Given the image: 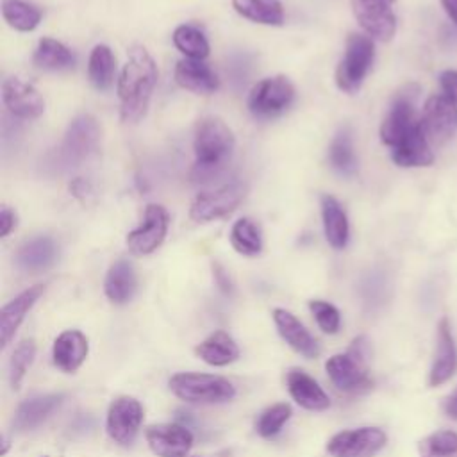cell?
<instances>
[{
  "label": "cell",
  "mask_w": 457,
  "mask_h": 457,
  "mask_svg": "<svg viewBox=\"0 0 457 457\" xmlns=\"http://www.w3.org/2000/svg\"><path fill=\"white\" fill-rule=\"evenodd\" d=\"M14 227H16V214L7 205H4L0 211V236L5 237Z\"/></svg>",
  "instance_id": "42"
},
{
  "label": "cell",
  "mask_w": 457,
  "mask_h": 457,
  "mask_svg": "<svg viewBox=\"0 0 457 457\" xmlns=\"http://www.w3.org/2000/svg\"><path fill=\"white\" fill-rule=\"evenodd\" d=\"M87 337L80 330L70 328L55 337L52 346V361L61 371L73 373L82 366V362L87 357Z\"/></svg>",
  "instance_id": "19"
},
{
  "label": "cell",
  "mask_w": 457,
  "mask_h": 457,
  "mask_svg": "<svg viewBox=\"0 0 457 457\" xmlns=\"http://www.w3.org/2000/svg\"><path fill=\"white\" fill-rule=\"evenodd\" d=\"M175 82L193 93H214L220 87L218 75L202 61L180 59L175 66Z\"/></svg>",
  "instance_id": "23"
},
{
  "label": "cell",
  "mask_w": 457,
  "mask_h": 457,
  "mask_svg": "<svg viewBox=\"0 0 457 457\" xmlns=\"http://www.w3.org/2000/svg\"><path fill=\"white\" fill-rule=\"evenodd\" d=\"M321 218H323V232L328 245L336 250L345 248L350 236L348 218L343 205L332 195L321 196Z\"/></svg>",
  "instance_id": "27"
},
{
  "label": "cell",
  "mask_w": 457,
  "mask_h": 457,
  "mask_svg": "<svg viewBox=\"0 0 457 457\" xmlns=\"http://www.w3.org/2000/svg\"><path fill=\"white\" fill-rule=\"evenodd\" d=\"M173 45L187 59L202 61L209 55V41L204 32L193 25H179L173 30Z\"/></svg>",
  "instance_id": "34"
},
{
  "label": "cell",
  "mask_w": 457,
  "mask_h": 457,
  "mask_svg": "<svg viewBox=\"0 0 457 457\" xmlns=\"http://www.w3.org/2000/svg\"><path fill=\"white\" fill-rule=\"evenodd\" d=\"M195 353L211 366H227L239 357V346L225 330H216L195 348Z\"/></svg>",
  "instance_id": "28"
},
{
  "label": "cell",
  "mask_w": 457,
  "mask_h": 457,
  "mask_svg": "<svg viewBox=\"0 0 457 457\" xmlns=\"http://www.w3.org/2000/svg\"><path fill=\"white\" fill-rule=\"evenodd\" d=\"M70 191L75 198L79 200H84L86 195L89 193V184L84 180V179H75L71 184H70Z\"/></svg>",
  "instance_id": "43"
},
{
  "label": "cell",
  "mask_w": 457,
  "mask_h": 457,
  "mask_svg": "<svg viewBox=\"0 0 457 457\" xmlns=\"http://www.w3.org/2000/svg\"><path fill=\"white\" fill-rule=\"evenodd\" d=\"M441 87L446 96H450L457 104V71L455 70H446L439 77Z\"/></svg>",
  "instance_id": "41"
},
{
  "label": "cell",
  "mask_w": 457,
  "mask_h": 457,
  "mask_svg": "<svg viewBox=\"0 0 457 457\" xmlns=\"http://www.w3.org/2000/svg\"><path fill=\"white\" fill-rule=\"evenodd\" d=\"M395 2L396 0H352V12L370 37L389 41L396 32Z\"/></svg>",
  "instance_id": "12"
},
{
  "label": "cell",
  "mask_w": 457,
  "mask_h": 457,
  "mask_svg": "<svg viewBox=\"0 0 457 457\" xmlns=\"http://www.w3.org/2000/svg\"><path fill=\"white\" fill-rule=\"evenodd\" d=\"M387 443L384 430L377 427H361L341 430L327 443V452L332 457H375Z\"/></svg>",
  "instance_id": "10"
},
{
  "label": "cell",
  "mask_w": 457,
  "mask_h": 457,
  "mask_svg": "<svg viewBox=\"0 0 457 457\" xmlns=\"http://www.w3.org/2000/svg\"><path fill=\"white\" fill-rule=\"evenodd\" d=\"M446 14L450 16V20L457 25V0H441Z\"/></svg>",
  "instance_id": "45"
},
{
  "label": "cell",
  "mask_w": 457,
  "mask_h": 457,
  "mask_svg": "<svg viewBox=\"0 0 457 457\" xmlns=\"http://www.w3.org/2000/svg\"><path fill=\"white\" fill-rule=\"evenodd\" d=\"M287 391L291 398L307 411H325L330 405V400L323 387L305 371L289 370L287 377Z\"/></svg>",
  "instance_id": "22"
},
{
  "label": "cell",
  "mask_w": 457,
  "mask_h": 457,
  "mask_svg": "<svg viewBox=\"0 0 457 457\" xmlns=\"http://www.w3.org/2000/svg\"><path fill=\"white\" fill-rule=\"evenodd\" d=\"M245 195L246 187L237 180L221 184L209 191H202L191 202L189 218L195 221H211L228 216L243 202Z\"/></svg>",
  "instance_id": "8"
},
{
  "label": "cell",
  "mask_w": 457,
  "mask_h": 457,
  "mask_svg": "<svg viewBox=\"0 0 457 457\" xmlns=\"http://www.w3.org/2000/svg\"><path fill=\"white\" fill-rule=\"evenodd\" d=\"M186 457H196V455H186Z\"/></svg>",
  "instance_id": "46"
},
{
  "label": "cell",
  "mask_w": 457,
  "mask_h": 457,
  "mask_svg": "<svg viewBox=\"0 0 457 457\" xmlns=\"http://www.w3.org/2000/svg\"><path fill=\"white\" fill-rule=\"evenodd\" d=\"M309 309H311L318 327L325 334H336L339 330L341 314H339L336 305H332L330 302H325V300H311Z\"/></svg>",
  "instance_id": "39"
},
{
  "label": "cell",
  "mask_w": 457,
  "mask_h": 457,
  "mask_svg": "<svg viewBox=\"0 0 457 457\" xmlns=\"http://www.w3.org/2000/svg\"><path fill=\"white\" fill-rule=\"evenodd\" d=\"M234 134L228 125L216 116H205L195 129V166L191 170L193 182H211L220 177L234 150Z\"/></svg>",
  "instance_id": "2"
},
{
  "label": "cell",
  "mask_w": 457,
  "mask_h": 457,
  "mask_svg": "<svg viewBox=\"0 0 457 457\" xmlns=\"http://www.w3.org/2000/svg\"><path fill=\"white\" fill-rule=\"evenodd\" d=\"M295 98V87L286 75L259 80L248 95V109L255 118H275L282 114Z\"/></svg>",
  "instance_id": "7"
},
{
  "label": "cell",
  "mask_w": 457,
  "mask_h": 457,
  "mask_svg": "<svg viewBox=\"0 0 457 457\" xmlns=\"http://www.w3.org/2000/svg\"><path fill=\"white\" fill-rule=\"evenodd\" d=\"M273 321L280 337L300 355L314 359L320 355V345L305 328V325L286 309H273Z\"/></svg>",
  "instance_id": "18"
},
{
  "label": "cell",
  "mask_w": 457,
  "mask_h": 457,
  "mask_svg": "<svg viewBox=\"0 0 457 457\" xmlns=\"http://www.w3.org/2000/svg\"><path fill=\"white\" fill-rule=\"evenodd\" d=\"M2 100L7 111L21 120H34L43 114L45 100L37 89L18 77L5 79L2 84Z\"/></svg>",
  "instance_id": "16"
},
{
  "label": "cell",
  "mask_w": 457,
  "mask_h": 457,
  "mask_svg": "<svg viewBox=\"0 0 457 457\" xmlns=\"http://www.w3.org/2000/svg\"><path fill=\"white\" fill-rule=\"evenodd\" d=\"M34 64L41 70L61 71L75 66L73 52L54 37H41L34 52Z\"/></svg>",
  "instance_id": "29"
},
{
  "label": "cell",
  "mask_w": 457,
  "mask_h": 457,
  "mask_svg": "<svg viewBox=\"0 0 457 457\" xmlns=\"http://www.w3.org/2000/svg\"><path fill=\"white\" fill-rule=\"evenodd\" d=\"M145 439L157 457H186L193 446V434L179 423L150 425Z\"/></svg>",
  "instance_id": "15"
},
{
  "label": "cell",
  "mask_w": 457,
  "mask_h": 457,
  "mask_svg": "<svg viewBox=\"0 0 457 457\" xmlns=\"http://www.w3.org/2000/svg\"><path fill=\"white\" fill-rule=\"evenodd\" d=\"M100 143V125L91 114L75 116L64 134L62 157L66 162H80L89 157Z\"/></svg>",
  "instance_id": "14"
},
{
  "label": "cell",
  "mask_w": 457,
  "mask_h": 457,
  "mask_svg": "<svg viewBox=\"0 0 457 457\" xmlns=\"http://www.w3.org/2000/svg\"><path fill=\"white\" fill-rule=\"evenodd\" d=\"M375 57V46L370 36L350 34L345 45V55L336 70V86L343 93H355L366 73L370 71Z\"/></svg>",
  "instance_id": "6"
},
{
  "label": "cell",
  "mask_w": 457,
  "mask_h": 457,
  "mask_svg": "<svg viewBox=\"0 0 457 457\" xmlns=\"http://www.w3.org/2000/svg\"><path fill=\"white\" fill-rule=\"evenodd\" d=\"M455 370H457V348L453 343L450 323L446 318H443L437 327V346H436V357L428 375V384L432 387L441 386L455 373Z\"/></svg>",
  "instance_id": "21"
},
{
  "label": "cell",
  "mask_w": 457,
  "mask_h": 457,
  "mask_svg": "<svg viewBox=\"0 0 457 457\" xmlns=\"http://www.w3.org/2000/svg\"><path fill=\"white\" fill-rule=\"evenodd\" d=\"M143 407L134 396H118L111 402L105 420L109 437L118 445H130L141 427Z\"/></svg>",
  "instance_id": "13"
},
{
  "label": "cell",
  "mask_w": 457,
  "mask_h": 457,
  "mask_svg": "<svg viewBox=\"0 0 457 457\" xmlns=\"http://www.w3.org/2000/svg\"><path fill=\"white\" fill-rule=\"evenodd\" d=\"M168 384L177 398L189 403H225L236 396L230 380L211 373H175Z\"/></svg>",
  "instance_id": "4"
},
{
  "label": "cell",
  "mask_w": 457,
  "mask_h": 457,
  "mask_svg": "<svg viewBox=\"0 0 457 457\" xmlns=\"http://www.w3.org/2000/svg\"><path fill=\"white\" fill-rule=\"evenodd\" d=\"M420 457H457V432L437 430L420 441Z\"/></svg>",
  "instance_id": "36"
},
{
  "label": "cell",
  "mask_w": 457,
  "mask_h": 457,
  "mask_svg": "<svg viewBox=\"0 0 457 457\" xmlns=\"http://www.w3.org/2000/svg\"><path fill=\"white\" fill-rule=\"evenodd\" d=\"M230 243L241 255L253 257L262 250V239L257 225L250 218H239L230 228Z\"/></svg>",
  "instance_id": "35"
},
{
  "label": "cell",
  "mask_w": 457,
  "mask_h": 457,
  "mask_svg": "<svg viewBox=\"0 0 457 457\" xmlns=\"http://www.w3.org/2000/svg\"><path fill=\"white\" fill-rule=\"evenodd\" d=\"M232 7L237 14L253 23L273 27L284 23V7L280 0H232Z\"/></svg>",
  "instance_id": "30"
},
{
  "label": "cell",
  "mask_w": 457,
  "mask_h": 457,
  "mask_svg": "<svg viewBox=\"0 0 457 457\" xmlns=\"http://www.w3.org/2000/svg\"><path fill=\"white\" fill-rule=\"evenodd\" d=\"M168 225V211L161 204H148L141 225L127 234V246L130 253L143 257L157 250L166 237Z\"/></svg>",
  "instance_id": "11"
},
{
  "label": "cell",
  "mask_w": 457,
  "mask_h": 457,
  "mask_svg": "<svg viewBox=\"0 0 457 457\" xmlns=\"http://www.w3.org/2000/svg\"><path fill=\"white\" fill-rule=\"evenodd\" d=\"M391 159L402 168H416V166H430L434 161V154L430 150V143L423 134L421 123L416 130L405 136L396 146L391 148Z\"/></svg>",
  "instance_id": "24"
},
{
  "label": "cell",
  "mask_w": 457,
  "mask_h": 457,
  "mask_svg": "<svg viewBox=\"0 0 457 457\" xmlns=\"http://www.w3.org/2000/svg\"><path fill=\"white\" fill-rule=\"evenodd\" d=\"M418 95L420 86L414 82H409L396 91L391 107L380 125V139L384 145L393 148L420 127V116L416 114Z\"/></svg>",
  "instance_id": "5"
},
{
  "label": "cell",
  "mask_w": 457,
  "mask_h": 457,
  "mask_svg": "<svg viewBox=\"0 0 457 457\" xmlns=\"http://www.w3.org/2000/svg\"><path fill=\"white\" fill-rule=\"evenodd\" d=\"M116 73V59L107 45H96L87 61V79L98 91H105L112 86Z\"/></svg>",
  "instance_id": "31"
},
{
  "label": "cell",
  "mask_w": 457,
  "mask_h": 457,
  "mask_svg": "<svg viewBox=\"0 0 457 457\" xmlns=\"http://www.w3.org/2000/svg\"><path fill=\"white\" fill-rule=\"evenodd\" d=\"M157 82V66L148 50L134 45L118 77L120 116L125 123H136L146 112L152 91Z\"/></svg>",
  "instance_id": "1"
},
{
  "label": "cell",
  "mask_w": 457,
  "mask_h": 457,
  "mask_svg": "<svg viewBox=\"0 0 457 457\" xmlns=\"http://www.w3.org/2000/svg\"><path fill=\"white\" fill-rule=\"evenodd\" d=\"M328 161L330 166L339 173V175H353L357 171V157L353 152V143H352V134L348 129H341L330 146H328Z\"/></svg>",
  "instance_id": "32"
},
{
  "label": "cell",
  "mask_w": 457,
  "mask_h": 457,
  "mask_svg": "<svg viewBox=\"0 0 457 457\" xmlns=\"http://www.w3.org/2000/svg\"><path fill=\"white\" fill-rule=\"evenodd\" d=\"M291 418L289 403H273L271 407L264 409L255 421V430L261 437H273L277 436L286 421Z\"/></svg>",
  "instance_id": "38"
},
{
  "label": "cell",
  "mask_w": 457,
  "mask_h": 457,
  "mask_svg": "<svg viewBox=\"0 0 457 457\" xmlns=\"http://www.w3.org/2000/svg\"><path fill=\"white\" fill-rule=\"evenodd\" d=\"M36 355V343L34 339H23L12 352L9 359V382L12 389H18L21 380L25 378L32 361Z\"/></svg>",
  "instance_id": "37"
},
{
  "label": "cell",
  "mask_w": 457,
  "mask_h": 457,
  "mask_svg": "<svg viewBox=\"0 0 457 457\" xmlns=\"http://www.w3.org/2000/svg\"><path fill=\"white\" fill-rule=\"evenodd\" d=\"M368 341L357 337L345 353H336L327 359L325 371L337 391L362 393L371 387L373 380L368 370Z\"/></svg>",
  "instance_id": "3"
},
{
  "label": "cell",
  "mask_w": 457,
  "mask_h": 457,
  "mask_svg": "<svg viewBox=\"0 0 457 457\" xmlns=\"http://www.w3.org/2000/svg\"><path fill=\"white\" fill-rule=\"evenodd\" d=\"M212 277H214V282H216V286L220 287V291L223 295H230L234 291L232 280H230L228 273L225 271V268L220 262H212Z\"/></svg>",
  "instance_id": "40"
},
{
  "label": "cell",
  "mask_w": 457,
  "mask_h": 457,
  "mask_svg": "<svg viewBox=\"0 0 457 457\" xmlns=\"http://www.w3.org/2000/svg\"><path fill=\"white\" fill-rule=\"evenodd\" d=\"M420 123L430 146L445 145L457 132V104L446 95L428 96Z\"/></svg>",
  "instance_id": "9"
},
{
  "label": "cell",
  "mask_w": 457,
  "mask_h": 457,
  "mask_svg": "<svg viewBox=\"0 0 457 457\" xmlns=\"http://www.w3.org/2000/svg\"><path fill=\"white\" fill-rule=\"evenodd\" d=\"M64 402V395L61 393H48L37 395L29 400H23L12 418V428L18 432L34 430L41 423H45Z\"/></svg>",
  "instance_id": "17"
},
{
  "label": "cell",
  "mask_w": 457,
  "mask_h": 457,
  "mask_svg": "<svg viewBox=\"0 0 457 457\" xmlns=\"http://www.w3.org/2000/svg\"><path fill=\"white\" fill-rule=\"evenodd\" d=\"M445 411H446V414H448L450 418L457 420V389L446 398V402H445Z\"/></svg>",
  "instance_id": "44"
},
{
  "label": "cell",
  "mask_w": 457,
  "mask_h": 457,
  "mask_svg": "<svg viewBox=\"0 0 457 457\" xmlns=\"http://www.w3.org/2000/svg\"><path fill=\"white\" fill-rule=\"evenodd\" d=\"M137 287V277L134 271V266L127 259H118L111 264L105 275L104 291L109 302L112 303H127Z\"/></svg>",
  "instance_id": "26"
},
{
  "label": "cell",
  "mask_w": 457,
  "mask_h": 457,
  "mask_svg": "<svg viewBox=\"0 0 457 457\" xmlns=\"http://www.w3.org/2000/svg\"><path fill=\"white\" fill-rule=\"evenodd\" d=\"M45 293L43 284H34L29 289L21 291L18 296H14L9 303L4 305L0 314V334H2V346H7L12 336L16 334L18 327L25 320V314L32 309V305L41 298Z\"/></svg>",
  "instance_id": "20"
},
{
  "label": "cell",
  "mask_w": 457,
  "mask_h": 457,
  "mask_svg": "<svg viewBox=\"0 0 457 457\" xmlns=\"http://www.w3.org/2000/svg\"><path fill=\"white\" fill-rule=\"evenodd\" d=\"M2 16L9 27L20 32H30L41 21V11L25 0H2Z\"/></svg>",
  "instance_id": "33"
},
{
  "label": "cell",
  "mask_w": 457,
  "mask_h": 457,
  "mask_svg": "<svg viewBox=\"0 0 457 457\" xmlns=\"http://www.w3.org/2000/svg\"><path fill=\"white\" fill-rule=\"evenodd\" d=\"M57 257V246L52 237L48 236H37L29 241H25L18 253L16 262L23 271L29 273H39L48 270Z\"/></svg>",
  "instance_id": "25"
}]
</instances>
